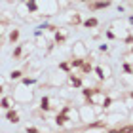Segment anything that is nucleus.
<instances>
[{
    "label": "nucleus",
    "instance_id": "1",
    "mask_svg": "<svg viewBox=\"0 0 133 133\" xmlns=\"http://www.w3.org/2000/svg\"><path fill=\"white\" fill-rule=\"evenodd\" d=\"M11 99H14V103H17V105H29V103H32V99H34V89L19 84V86L14 88Z\"/></svg>",
    "mask_w": 133,
    "mask_h": 133
},
{
    "label": "nucleus",
    "instance_id": "2",
    "mask_svg": "<svg viewBox=\"0 0 133 133\" xmlns=\"http://www.w3.org/2000/svg\"><path fill=\"white\" fill-rule=\"evenodd\" d=\"M36 4H38V15H42L44 19H50L51 15L59 14L57 0H36Z\"/></svg>",
    "mask_w": 133,
    "mask_h": 133
},
{
    "label": "nucleus",
    "instance_id": "3",
    "mask_svg": "<svg viewBox=\"0 0 133 133\" xmlns=\"http://www.w3.org/2000/svg\"><path fill=\"white\" fill-rule=\"evenodd\" d=\"M78 116H80V125L84 124H91L97 120V108L93 105H88V103H84V105L78 107Z\"/></svg>",
    "mask_w": 133,
    "mask_h": 133
},
{
    "label": "nucleus",
    "instance_id": "4",
    "mask_svg": "<svg viewBox=\"0 0 133 133\" xmlns=\"http://www.w3.org/2000/svg\"><path fill=\"white\" fill-rule=\"evenodd\" d=\"M105 97H107V91H105V89H103L101 86H97V88H93V91L89 93V97L84 101V103H88V105H93V107L101 108V105H103V101H105Z\"/></svg>",
    "mask_w": 133,
    "mask_h": 133
},
{
    "label": "nucleus",
    "instance_id": "5",
    "mask_svg": "<svg viewBox=\"0 0 133 133\" xmlns=\"http://www.w3.org/2000/svg\"><path fill=\"white\" fill-rule=\"evenodd\" d=\"M108 29L114 32V36H116V40H122L125 34H128V25L122 21V17H118V19H112L110 21V25H108Z\"/></svg>",
    "mask_w": 133,
    "mask_h": 133
},
{
    "label": "nucleus",
    "instance_id": "6",
    "mask_svg": "<svg viewBox=\"0 0 133 133\" xmlns=\"http://www.w3.org/2000/svg\"><path fill=\"white\" fill-rule=\"evenodd\" d=\"M91 74H95L97 80L101 82V80H105V78L112 76V69H110V65H107V63H97V65H93Z\"/></svg>",
    "mask_w": 133,
    "mask_h": 133
},
{
    "label": "nucleus",
    "instance_id": "7",
    "mask_svg": "<svg viewBox=\"0 0 133 133\" xmlns=\"http://www.w3.org/2000/svg\"><path fill=\"white\" fill-rule=\"evenodd\" d=\"M88 55H89V50H88L86 42H84V40H76L74 44H72V57L86 59Z\"/></svg>",
    "mask_w": 133,
    "mask_h": 133
},
{
    "label": "nucleus",
    "instance_id": "8",
    "mask_svg": "<svg viewBox=\"0 0 133 133\" xmlns=\"http://www.w3.org/2000/svg\"><path fill=\"white\" fill-rule=\"evenodd\" d=\"M51 34H53V44L55 46H63L69 40V29L66 27H57Z\"/></svg>",
    "mask_w": 133,
    "mask_h": 133
},
{
    "label": "nucleus",
    "instance_id": "9",
    "mask_svg": "<svg viewBox=\"0 0 133 133\" xmlns=\"http://www.w3.org/2000/svg\"><path fill=\"white\" fill-rule=\"evenodd\" d=\"M114 0H88V10L89 11H99V10H107L110 8Z\"/></svg>",
    "mask_w": 133,
    "mask_h": 133
},
{
    "label": "nucleus",
    "instance_id": "10",
    "mask_svg": "<svg viewBox=\"0 0 133 133\" xmlns=\"http://www.w3.org/2000/svg\"><path fill=\"white\" fill-rule=\"evenodd\" d=\"M66 86L70 89H80L84 86V76L76 74V72H69L66 74Z\"/></svg>",
    "mask_w": 133,
    "mask_h": 133
},
{
    "label": "nucleus",
    "instance_id": "11",
    "mask_svg": "<svg viewBox=\"0 0 133 133\" xmlns=\"http://www.w3.org/2000/svg\"><path fill=\"white\" fill-rule=\"evenodd\" d=\"M53 124H55L59 129H63V128H65V129H74V125L69 122V118H66L61 110H57V112H55V116H53Z\"/></svg>",
    "mask_w": 133,
    "mask_h": 133
},
{
    "label": "nucleus",
    "instance_id": "12",
    "mask_svg": "<svg viewBox=\"0 0 133 133\" xmlns=\"http://www.w3.org/2000/svg\"><path fill=\"white\" fill-rule=\"evenodd\" d=\"M50 88H61V86H66V72H61L59 70L57 74H50V82H48Z\"/></svg>",
    "mask_w": 133,
    "mask_h": 133
},
{
    "label": "nucleus",
    "instance_id": "13",
    "mask_svg": "<svg viewBox=\"0 0 133 133\" xmlns=\"http://www.w3.org/2000/svg\"><path fill=\"white\" fill-rule=\"evenodd\" d=\"M8 29H10V17H8V15H0V50L4 48Z\"/></svg>",
    "mask_w": 133,
    "mask_h": 133
},
{
    "label": "nucleus",
    "instance_id": "14",
    "mask_svg": "<svg viewBox=\"0 0 133 133\" xmlns=\"http://www.w3.org/2000/svg\"><path fill=\"white\" fill-rule=\"evenodd\" d=\"M19 40H21V31H19L17 27H10L8 32H6V42L11 44V46H15Z\"/></svg>",
    "mask_w": 133,
    "mask_h": 133
},
{
    "label": "nucleus",
    "instance_id": "15",
    "mask_svg": "<svg viewBox=\"0 0 133 133\" xmlns=\"http://www.w3.org/2000/svg\"><path fill=\"white\" fill-rule=\"evenodd\" d=\"M4 118L8 120L10 124H19L21 122V114H19V110H17L15 107H11V108H8V110H4Z\"/></svg>",
    "mask_w": 133,
    "mask_h": 133
},
{
    "label": "nucleus",
    "instance_id": "16",
    "mask_svg": "<svg viewBox=\"0 0 133 133\" xmlns=\"http://www.w3.org/2000/svg\"><path fill=\"white\" fill-rule=\"evenodd\" d=\"M11 59L14 61H23V59H29L27 53H25V44H21V42H17L14 51H11Z\"/></svg>",
    "mask_w": 133,
    "mask_h": 133
},
{
    "label": "nucleus",
    "instance_id": "17",
    "mask_svg": "<svg viewBox=\"0 0 133 133\" xmlns=\"http://www.w3.org/2000/svg\"><path fill=\"white\" fill-rule=\"evenodd\" d=\"M66 25H69L70 29L80 27V25H82V15H80V11H70V14H66Z\"/></svg>",
    "mask_w": 133,
    "mask_h": 133
},
{
    "label": "nucleus",
    "instance_id": "18",
    "mask_svg": "<svg viewBox=\"0 0 133 133\" xmlns=\"http://www.w3.org/2000/svg\"><path fill=\"white\" fill-rule=\"evenodd\" d=\"M15 14L21 17L23 21H31L32 19V15H31V11L27 10V6L23 4V2H17V10H15Z\"/></svg>",
    "mask_w": 133,
    "mask_h": 133
},
{
    "label": "nucleus",
    "instance_id": "19",
    "mask_svg": "<svg viewBox=\"0 0 133 133\" xmlns=\"http://www.w3.org/2000/svg\"><path fill=\"white\" fill-rule=\"evenodd\" d=\"M19 84H23V86H29V88H32V86H36V84H38V76H29V74H23L19 80H17Z\"/></svg>",
    "mask_w": 133,
    "mask_h": 133
},
{
    "label": "nucleus",
    "instance_id": "20",
    "mask_svg": "<svg viewBox=\"0 0 133 133\" xmlns=\"http://www.w3.org/2000/svg\"><path fill=\"white\" fill-rule=\"evenodd\" d=\"M101 25V21H99V17H88V19H82V25L80 27H84V29H95V27H99Z\"/></svg>",
    "mask_w": 133,
    "mask_h": 133
},
{
    "label": "nucleus",
    "instance_id": "21",
    "mask_svg": "<svg viewBox=\"0 0 133 133\" xmlns=\"http://www.w3.org/2000/svg\"><path fill=\"white\" fill-rule=\"evenodd\" d=\"M38 108H40V110H44L46 114H48V112H51V103H50V95H44V97H40V101H38Z\"/></svg>",
    "mask_w": 133,
    "mask_h": 133
},
{
    "label": "nucleus",
    "instance_id": "22",
    "mask_svg": "<svg viewBox=\"0 0 133 133\" xmlns=\"http://www.w3.org/2000/svg\"><path fill=\"white\" fill-rule=\"evenodd\" d=\"M14 107V99L11 95H2L0 97V110H8V108Z\"/></svg>",
    "mask_w": 133,
    "mask_h": 133
},
{
    "label": "nucleus",
    "instance_id": "23",
    "mask_svg": "<svg viewBox=\"0 0 133 133\" xmlns=\"http://www.w3.org/2000/svg\"><path fill=\"white\" fill-rule=\"evenodd\" d=\"M131 78H133V74H128V72H124V74L120 76V86H124L125 89H133Z\"/></svg>",
    "mask_w": 133,
    "mask_h": 133
},
{
    "label": "nucleus",
    "instance_id": "24",
    "mask_svg": "<svg viewBox=\"0 0 133 133\" xmlns=\"http://www.w3.org/2000/svg\"><path fill=\"white\" fill-rule=\"evenodd\" d=\"M25 72H27V69H15V70H11L10 72V82H17Z\"/></svg>",
    "mask_w": 133,
    "mask_h": 133
},
{
    "label": "nucleus",
    "instance_id": "25",
    "mask_svg": "<svg viewBox=\"0 0 133 133\" xmlns=\"http://www.w3.org/2000/svg\"><path fill=\"white\" fill-rule=\"evenodd\" d=\"M57 70L66 72V74H69V72H70V63H69V61H59V65H57Z\"/></svg>",
    "mask_w": 133,
    "mask_h": 133
},
{
    "label": "nucleus",
    "instance_id": "26",
    "mask_svg": "<svg viewBox=\"0 0 133 133\" xmlns=\"http://www.w3.org/2000/svg\"><path fill=\"white\" fill-rule=\"evenodd\" d=\"M103 36H105L108 42H118V40H116V36H114V32L110 31V29H103Z\"/></svg>",
    "mask_w": 133,
    "mask_h": 133
},
{
    "label": "nucleus",
    "instance_id": "27",
    "mask_svg": "<svg viewBox=\"0 0 133 133\" xmlns=\"http://www.w3.org/2000/svg\"><path fill=\"white\" fill-rule=\"evenodd\" d=\"M120 65H122V70L124 72H128V74H133V69H131V61H120Z\"/></svg>",
    "mask_w": 133,
    "mask_h": 133
},
{
    "label": "nucleus",
    "instance_id": "28",
    "mask_svg": "<svg viewBox=\"0 0 133 133\" xmlns=\"http://www.w3.org/2000/svg\"><path fill=\"white\" fill-rule=\"evenodd\" d=\"M89 31V36H91L93 40H99L101 38V34H103V31H99V27H95V29H88Z\"/></svg>",
    "mask_w": 133,
    "mask_h": 133
},
{
    "label": "nucleus",
    "instance_id": "29",
    "mask_svg": "<svg viewBox=\"0 0 133 133\" xmlns=\"http://www.w3.org/2000/svg\"><path fill=\"white\" fill-rule=\"evenodd\" d=\"M122 42H124V44L128 46V48H129V46H133V32H128V34H125L124 38H122Z\"/></svg>",
    "mask_w": 133,
    "mask_h": 133
},
{
    "label": "nucleus",
    "instance_id": "30",
    "mask_svg": "<svg viewBox=\"0 0 133 133\" xmlns=\"http://www.w3.org/2000/svg\"><path fill=\"white\" fill-rule=\"evenodd\" d=\"M108 51H110V44H108V42L99 44V53H108Z\"/></svg>",
    "mask_w": 133,
    "mask_h": 133
},
{
    "label": "nucleus",
    "instance_id": "31",
    "mask_svg": "<svg viewBox=\"0 0 133 133\" xmlns=\"http://www.w3.org/2000/svg\"><path fill=\"white\" fill-rule=\"evenodd\" d=\"M25 131L27 133H40V128L38 125H25Z\"/></svg>",
    "mask_w": 133,
    "mask_h": 133
},
{
    "label": "nucleus",
    "instance_id": "32",
    "mask_svg": "<svg viewBox=\"0 0 133 133\" xmlns=\"http://www.w3.org/2000/svg\"><path fill=\"white\" fill-rule=\"evenodd\" d=\"M116 11L120 14V17H122L124 14H128V11H125V6H124V4H118V6H116Z\"/></svg>",
    "mask_w": 133,
    "mask_h": 133
},
{
    "label": "nucleus",
    "instance_id": "33",
    "mask_svg": "<svg viewBox=\"0 0 133 133\" xmlns=\"http://www.w3.org/2000/svg\"><path fill=\"white\" fill-rule=\"evenodd\" d=\"M4 89H6V88H4V84H0V97L4 95Z\"/></svg>",
    "mask_w": 133,
    "mask_h": 133
},
{
    "label": "nucleus",
    "instance_id": "34",
    "mask_svg": "<svg viewBox=\"0 0 133 133\" xmlns=\"http://www.w3.org/2000/svg\"><path fill=\"white\" fill-rule=\"evenodd\" d=\"M78 2H88V0H78Z\"/></svg>",
    "mask_w": 133,
    "mask_h": 133
}]
</instances>
